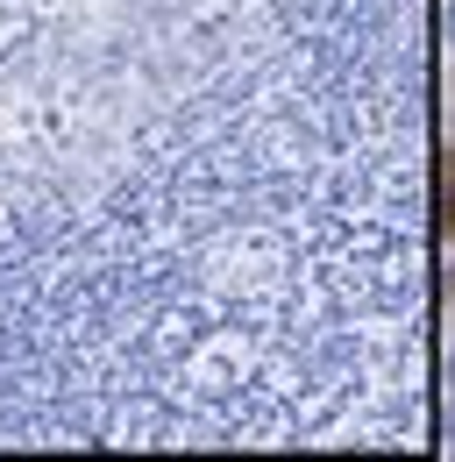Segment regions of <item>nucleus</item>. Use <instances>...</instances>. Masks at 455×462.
<instances>
[{
	"label": "nucleus",
	"mask_w": 455,
	"mask_h": 462,
	"mask_svg": "<svg viewBox=\"0 0 455 462\" xmlns=\"http://www.w3.org/2000/svg\"><path fill=\"white\" fill-rule=\"evenodd\" d=\"M441 235L455 242V171H449V185H441Z\"/></svg>",
	"instance_id": "obj_1"
},
{
	"label": "nucleus",
	"mask_w": 455,
	"mask_h": 462,
	"mask_svg": "<svg viewBox=\"0 0 455 462\" xmlns=\"http://www.w3.org/2000/svg\"><path fill=\"white\" fill-rule=\"evenodd\" d=\"M441 36H449V43H455V0H449V7H441Z\"/></svg>",
	"instance_id": "obj_2"
}]
</instances>
